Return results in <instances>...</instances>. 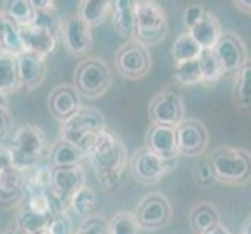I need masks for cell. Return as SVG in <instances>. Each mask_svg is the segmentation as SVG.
I'll return each instance as SVG.
<instances>
[{
    "label": "cell",
    "mask_w": 251,
    "mask_h": 234,
    "mask_svg": "<svg viewBox=\"0 0 251 234\" xmlns=\"http://www.w3.org/2000/svg\"><path fill=\"white\" fill-rule=\"evenodd\" d=\"M86 159L89 161L103 189L108 192L119 189L128 156L125 144L116 133L108 128L103 130L86 153Z\"/></svg>",
    "instance_id": "6da1fadb"
},
{
    "label": "cell",
    "mask_w": 251,
    "mask_h": 234,
    "mask_svg": "<svg viewBox=\"0 0 251 234\" xmlns=\"http://www.w3.org/2000/svg\"><path fill=\"white\" fill-rule=\"evenodd\" d=\"M214 181L242 186L251 181V153L239 147H219L209 158Z\"/></svg>",
    "instance_id": "7a4b0ae2"
},
{
    "label": "cell",
    "mask_w": 251,
    "mask_h": 234,
    "mask_svg": "<svg viewBox=\"0 0 251 234\" xmlns=\"http://www.w3.org/2000/svg\"><path fill=\"white\" fill-rule=\"evenodd\" d=\"M106 128L105 117L99 111L89 106H83L75 116L61 122L59 127V139L78 147L88 153L97 136Z\"/></svg>",
    "instance_id": "3957f363"
},
{
    "label": "cell",
    "mask_w": 251,
    "mask_h": 234,
    "mask_svg": "<svg viewBox=\"0 0 251 234\" xmlns=\"http://www.w3.org/2000/svg\"><path fill=\"white\" fill-rule=\"evenodd\" d=\"M8 149L13 155V164L21 170L38 166L49 155L46 133L33 124L22 125L17 130L11 142L8 144Z\"/></svg>",
    "instance_id": "277c9868"
},
{
    "label": "cell",
    "mask_w": 251,
    "mask_h": 234,
    "mask_svg": "<svg viewBox=\"0 0 251 234\" xmlns=\"http://www.w3.org/2000/svg\"><path fill=\"white\" fill-rule=\"evenodd\" d=\"M136 36L134 39L142 46H156L166 39L169 33L167 14L164 8L153 0L134 2Z\"/></svg>",
    "instance_id": "5b68a950"
},
{
    "label": "cell",
    "mask_w": 251,
    "mask_h": 234,
    "mask_svg": "<svg viewBox=\"0 0 251 234\" xmlns=\"http://www.w3.org/2000/svg\"><path fill=\"white\" fill-rule=\"evenodd\" d=\"M75 89L86 99H100L112 86V74L101 58H86L76 66L74 74Z\"/></svg>",
    "instance_id": "8992f818"
},
{
    "label": "cell",
    "mask_w": 251,
    "mask_h": 234,
    "mask_svg": "<svg viewBox=\"0 0 251 234\" xmlns=\"http://www.w3.org/2000/svg\"><path fill=\"white\" fill-rule=\"evenodd\" d=\"M149 117L151 120V125L176 128L186 119L183 95L173 88L159 91L150 102Z\"/></svg>",
    "instance_id": "52a82bcc"
},
{
    "label": "cell",
    "mask_w": 251,
    "mask_h": 234,
    "mask_svg": "<svg viewBox=\"0 0 251 234\" xmlns=\"http://www.w3.org/2000/svg\"><path fill=\"white\" fill-rule=\"evenodd\" d=\"M114 67L119 75L126 80H141L151 69V55L149 47L142 46L136 39L126 41L116 52Z\"/></svg>",
    "instance_id": "ba28073f"
},
{
    "label": "cell",
    "mask_w": 251,
    "mask_h": 234,
    "mask_svg": "<svg viewBox=\"0 0 251 234\" xmlns=\"http://www.w3.org/2000/svg\"><path fill=\"white\" fill-rule=\"evenodd\" d=\"M178 159H162L149 149L136 150L129 161L133 178L141 184H156L169 172L176 167Z\"/></svg>",
    "instance_id": "9c48e42d"
},
{
    "label": "cell",
    "mask_w": 251,
    "mask_h": 234,
    "mask_svg": "<svg viewBox=\"0 0 251 234\" xmlns=\"http://www.w3.org/2000/svg\"><path fill=\"white\" fill-rule=\"evenodd\" d=\"M136 219L141 230L158 231L167 227L172 220L173 208L169 198L161 192H151L144 197L136 208Z\"/></svg>",
    "instance_id": "30bf717a"
},
{
    "label": "cell",
    "mask_w": 251,
    "mask_h": 234,
    "mask_svg": "<svg viewBox=\"0 0 251 234\" xmlns=\"http://www.w3.org/2000/svg\"><path fill=\"white\" fill-rule=\"evenodd\" d=\"M175 134L179 156L195 158L203 155L209 145V131L198 119H184L175 128Z\"/></svg>",
    "instance_id": "8fae6325"
},
{
    "label": "cell",
    "mask_w": 251,
    "mask_h": 234,
    "mask_svg": "<svg viewBox=\"0 0 251 234\" xmlns=\"http://www.w3.org/2000/svg\"><path fill=\"white\" fill-rule=\"evenodd\" d=\"M59 39L63 46L72 56H84L92 50V28L86 25L76 13L69 14L61 21V30H59Z\"/></svg>",
    "instance_id": "7c38bea8"
},
{
    "label": "cell",
    "mask_w": 251,
    "mask_h": 234,
    "mask_svg": "<svg viewBox=\"0 0 251 234\" xmlns=\"http://www.w3.org/2000/svg\"><path fill=\"white\" fill-rule=\"evenodd\" d=\"M84 184V170L81 166L50 169L49 190L51 192V197L58 202L59 209L66 211L71 197Z\"/></svg>",
    "instance_id": "4fadbf2b"
},
{
    "label": "cell",
    "mask_w": 251,
    "mask_h": 234,
    "mask_svg": "<svg viewBox=\"0 0 251 234\" xmlns=\"http://www.w3.org/2000/svg\"><path fill=\"white\" fill-rule=\"evenodd\" d=\"M212 52L222 64L225 75L236 74L248 58L244 41L234 31H223L222 38L215 44Z\"/></svg>",
    "instance_id": "5bb4252c"
},
{
    "label": "cell",
    "mask_w": 251,
    "mask_h": 234,
    "mask_svg": "<svg viewBox=\"0 0 251 234\" xmlns=\"http://www.w3.org/2000/svg\"><path fill=\"white\" fill-rule=\"evenodd\" d=\"M83 108L81 95L75 89V86L61 84L50 92L49 95V109L50 114L59 122L71 119Z\"/></svg>",
    "instance_id": "9a60e30c"
},
{
    "label": "cell",
    "mask_w": 251,
    "mask_h": 234,
    "mask_svg": "<svg viewBox=\"0 0 251 234\" xmlns=\"http://www.w3.org/2000/svg\"><path fill=\"white\" fill-rule=\"evenodd\" d=\"M19 34L22 39L24 50L41 58H47L55 52L59 38L44 28L34 27V25H25L19 27Z\"/></svg>",
    "instance_id": "2e32d148"
},
{
    "label": "cell",
    "mask_w": 251,
    "mask_h": 234,
    "mask_svg": "<svg viewBox=\"0 0 251 234\" xmlns=\"http://www.w3.org/2000/svg\"><path fill=\"white\" fill-rule=\"evenodd\" d=\"M17 61V75H19L21 88L33 91L46 81L47 77V64L46 59L36 56L28 52H24L16 58Z\"/></svg>",
    "instance_id": "e0dca14e"
},
{
    "label": "cell",
    "mask_w": 251,
    "mask_h": 234,
    "mask_svg": "<svg viewBox=\"0 0 251 234\" xmlns=\"http://www.w3.org/2000/svg\"><path fill=\"white\" fill-rule=\"evenodd\" d=\"M145 149H149L151 153L158 155L162 159H178L179 155L176 149L175 128L150 125L145 136Z\"/></svg>",
    "instance_id": "ac0fdd59"
},
{
    "label": "cell",
    "mask_w": 251,
    "mask_h": 234,
    "mask_svg": "<svg viewBox=\"0 0 251 234\" xmlns=\"http://www.w3.org/2000/svg\"><path fill=\"white\" fill-rule=\"evenodd\" d=\"M25 195V173L16 166L0 172V205L13 206Z\"/></svg>",
    "instance_id": "d6986e66"
},
{
    "label": "cell",
    "mask_w": 251,
    "mask_h": 234,
    "mask_svg": "<svg viewBox=\"0 0 251 234\" xmlns=\"http://www.w3.org/2000/svg\"><path fill=\"white\" fill-rule=\"evenodd\" d=\"M111 19L112 27L128 41L136 36V19H134V2L133 0H114L111 2Z\"/></svg>",
    "instance_id": "ffe728a7"
},
{
    "label": "cell",
    "mask_w": 251,
    "mask_h": 234,
    "mask_svg": "<svg viewBox=\"0 0 251 234\" xmlns=\"http://www.w3.org/2000/svg\"><path fill=\"white\" fill-rule=\"evenodd\" d=\"M189 33L192 34V38L200 44L203 50H212L222 38L223 30L217 16L206 10L203 17L195 24L194 28L189 30Z\"/></svg>",
    "instance_id": "44dd1931"
},
{
    "label": "cell",
    "mask_w": 251,
    "mask_h": 234,
    "mask_svg": "<svg viewBox=\"0 0 251 234\" xmlns=\"http://www.w3.org/2000/svg\"><path fill=\"white\" fill-rule=\"evenodd\" d=\"M49 167H74L81 166V162L86 159V153L80 150L78 147L69 144L63 139H58L49 149Z\"/></svg>",
    "instance_id": "7402d4cb"
},
{
    "label": "cell",
    "mask_w": 251,
    "mask_h": 234,
    "mask_svg": "<svg viewBox=\"0 0 251 234\" xmlns=\"http://www.w3.org/2000/svg\"><path fill=\"white\" fill-rule=\"evenodd\" d=\"M232 102L239 111L251 114V58L248 56L234 77Z\"/></svg>",
    "instance_id": "603a6c76"
},
{
    "label": "cell",
    "mask_w": 251,
    "mask_h": 234,
    "mask_svg": "<svg viewBox=\"0 0 251 234\" xmlns=\"http://www.w3.org/2000/svg\"><path fill=\"white\" fill-rule=\"evenodd\" d=\"M189 223L197 234H203L215 225L222 223L220 212L212 203L201 202L197 203L189 212Z\"/></svg>",
    "instance_id": "cb8c5ba5"
},
{
    "label": "cell",
    "mask_w": 251,
    "mask_h": 234,
    "mask_svg": "<svg viewBox=\"0 0 251 234\" xmlns=\"http://www.w3.org/2000/svg\"><path fill=\"white\" fill-rule=\"evenodd\" d=\"M111 13V0H81L76 16L91 28L103 24Z\"/></svg>",
    "instance_id": "d4e9b609"
},
{
    "label": "cell",
    "mask_w": 251,
    "mask_h": 234,
    "mask_svg": "<svg viewBox=\"0 0 251 234\" xmlns=\"http://www.w3.org/2000/svg\"><path fill=\"white\" fill-rule=\"evenodd\" d=\"M50 215H39L30 211L27 206L22 205L14 214V227L21 230L24 234H38L46 231L50 222Z\"/></svg>",
    "instance_id": "484cf974"
},
{
    "label": "cell",
    "mask_w": 251,
    "mask_h": 234,
    "mask_svg": "<svg viewBox=\"0 0 251 234\" xmlns=\"http://www.w3.org/2000/svg\"><path fill=\"white\" fill-rule=\"evenodd\" d=\"M95 203H97V197H95L94 189L89 187L88 184H84L71 197L69 205L66 208V212L71 211L75 217L84 220L86 217H89L92 214Z\"/></svg>",
    "instance_id": "4316f807"
},
{
    "label": "cell",
    "mask_w": 251,
    "mask_h": 234,
    "mask_svg": "<svg viewBox=\"0 0 251 234\" xmlns=\"http://www.w3.org/2000/svg\"><path fill=\"white\" fill-rule=\"evenodd\" d=\"M201 53H203V49L192 38V34L189 31L181 33L172 46V56H173V63L175 64L194 61V59L200 58Z\"/></svg>",
    "instance_id": "83f0119b"
},
{
    "label": "cell",
    "mask_w": 251,
    "mask_h": 234,
    "mask_svg": "<svg viewBox=\"0 0 251 234\" xmlns=\"http://www.w3.org/2000/svg\"><path fill=\"white\" fill-rule=\"evenodd\" d=\"M21 88L19 75H17L16 56L0 52V94H13Z\"/></svg>",
    "instance_id": "f1b7e54d"
},
{
    "label": "cell",
    "mask_w": 251,
    "mask_h": 234,
    "mask_svg": "<svg viewBox=\"0 0 251 234\" xmlns=\"http://www.w3.org/2000/svg\"><path fill=\"white\" fill-rule=\"evenodd\" d=\"M198 63H200L201 84L207 86V88L215 86L225 75L222 64L219 63V59L214 55L212 50H203L201 56L198 58Z\"/></svg>",
    "instance_id": "f546056e"
},
{
    "label": "cell",
    "mask_w": 251,
    "mask_h": 234,
    "mask_svg": "<svg viewBox=\"0 0 251 234\" xmlns=\"http://www.w3.org/2000/svg\"><path fill=\"white\" fill-rule=\"evenodd\" d=\"M0 44H2V53H8L16 58L25 52L24 46H22L21 34H19V27L14 25L5 14L2 19V36H0Z\"/></svg>",
    "instance_id": "4dcf8cb0"
},
{
    "label": "cell",
    "mask_w": 251,
    "mask_h": 234,
    "mask_svg": "<svg viewBox=\"0 0 251 234\" xmlns=\"http://www.w3.org/2000/svg\"><path fill=\"white\" fill-rule=\"evenodd\" d=\"M3 14L17 27H25V25L33 24L34 8L31 5V0H11L5 3Z\"/></svg>",
    "instance_id": "1f68e13d"
},
{
    "label": "cell",
    "mask_w": 251,
    "mask_h": 234,
    "mask_svg": "<svg viewBox=\"0 0 251 234\" xmlns=\"http://www.w3.org/2000/svg\"><path fill=\"white\" fill-rule=\"evenodd\" d=\"M141 227L134 212L120 211L108 220V234H139Z\"/></svg>",
    "instance_id": "d6a6232c"
},
{
    "label": "cell",
    "mask_w": 251,
    "mask_h": 234,
    "mask_svg": "<svg viewBox=\"0 0 251 234\" xmlns=\"http://www.w3.org/2000/svg\"><path fill=\"white\" fill-rule=\"evenodd\" d=\"M24 205L27 206L30 211L39 215H50L53 212V203H51V198L46 190L25 189Z\"/></svg>",
    "instance_id": "836d02e7"
},
{
    "label": "cell",
    "mask_w": 251,
    "mask_h": 234,
    "mask_svg": "<svg viewBox=\"0 0 251 234\" xmlns=\"http://www.w3.org/2000/svg\"><path fill=\"white\" fill-rule=\"evenodd\" d=\"M173 78L175 81L183 86H194L201 83V74H200V63L198 59L186 63H178L173 69Z\"/></svg>",
    "instance_id": "e575fe53"
},
{
    "label": "cell",
    "mask_w": 251,
    "mask_h": 234,
    "mask_svg": "<svg viewBox=\"0 0 251 234\" xmlns=\"http://www.w3.org/2000/svg\"><path fill=\"white\" fill-rule=\"evenodd\" d=\"M25 173V189L34 190H49L50 186V167L49 166H34L28 170H24Z\"/></svg>",
    "instance_id": "d590c367"
},
{
    "label": "cell",
    "mask_w": 251,
    "mask_h": 234,
    "mask_svg": "<svg viewBox=\"0 0 251 234\" xmlns=\"http://www.w3.org/2000/svg\"><path fill=\"white\" fill-rule=\"evenodd\" d=\"M61 21L59 19L56 11H49V10H34V17L33 24L34 27L44 28L50 33L56 34L59 38V30H61Z\"/></svg>",
    "instance_id": "8d00e7d4"
},
{
    "label": "cell",
    "mask_w": 251,
    "mask_h": 234,
    "mask_svg": "<svg viewBox=\"0 0 251 234\" xmlns=\"http://www.w3.org/2000/svg\"><path fill=\"white\" fill-rule=\"evenodd\" d=\"M46 231L47 234H72L71 220H69L67 212L63 209H53Z\"/></svg>",
    "instance_id": "74e56055"
},
{
    "label": "cell",
    "mask_w": 251,
    "mask_h": 234,
    "mask_svg": "<svg viewBox=\"0 0 251 234\" xmlns=\"http://www.w3.org/2000/svg\"><path fill=\"white\" fill-rule=\"evenodd\" d=\"M72 234H108V222L99 215H89Z\"/></svg>",
    "instance_id": "f35d334b"
},
{
    "label": "cell",
    "mask_w": 251,
    "mask_h": 234,
    "mask_svg": "<svg viewBox=\"0 0 251 234\" xmlns=\"http://www.w3.org/2000/svg\"><path fill=\"white\" fill-rule=\"evenodd\" d=\"M204 11H206V8L201 3H190L186 6V10L183 13V22L186 25L187 31L195 27V24L201 19Z\"/></svg>",
    "instance_id": "ab89813d"
},
{
    "label": "cell",
    "mask_w": 251,
    "mask_h": 234,
    "mask_svg": "<svg viewBox=\"0 0 251 234\" xmlns=\"http://www.w3.org/2000/svg\"><path fill=\"white\" fill-rule=\"evenodd\" d=\"M195 177L203 184H207V183H211V181H214V175H212V169H211L209 159H203L200 164H197Z\"/></svg>",
    "instance_id": "60d3db41"
},
{
    "label": "cell",
    "mask_w": 251,
    "mask_h": 234,
    "mask_svg": "<svg viewBox=\"0 0 251 234\" xmlns=\"http://www.w3.org/2000/svg\"><path fill=\"white\" fill-rule=\"evenodd\" d=\"M13 125V117L8 108H0V141L8 134Z\"/></svg>",
    "instance_id": "b9f144b4"
},
{
    "label": "cell",
    "mask_w": 251,
    "mask_h": 234,
    "mask_svg": "<svg viewBox=\"0 0 251 234\" xmlns=\"http://www.w3.org/2000/svg\"><path fill=\"white\" fill-rule=\"evenodd\" d=\"M13 166H14L13 155H11L10 149H8V145H3L2 142H0V172L10 169Z\"/></svg>",
    "instance_id": "7bdbcfd3"
},
{
    "label": "cell",
    "mask_w": 251,
    "mask_h": 234,
    "mask_svg": "<svg viewBox=\"0 0 251 234\" xmlns=\"http://www.w3.org/2000/svg\"><path fill=\"white\" fill-rule=\"evenodd\" d=\"M31 5L34 10H49L56 11V3L53 0H31Z\"/></svg>",
    "instance_id": "ee69618b"
},
{
    "label": "cell",
    "mask_w": 251,
    "mask_h": 234,
    "mask_svg": "<svg viewBox=\"0 0 251 234\" xmlns=\"http://www.w3.org/2000/svg\"><path fill=\"white\" fill-rule=\"evenodd\" d=\"M232 5L236 6L237 11L251 16V0H234V2H232Z\"/></svg>",
    "instance_id": "f6af8a7d"
},
{
    "label": "cell",
    "mask_w": 251,
    "mask_h": 234,
    "mask_svg": "<svg viewBox=\"0 0 251 234\" xmlns=\"http://www.w3.org/2000/svg\"><path fill=\"white\" fill-rule=\"evenodd\" d=\"M203 234H231V233L228 231V228L225 227V225L219 223V225H215L214 228L207 230V231H206V233H203Z\"/></svg>",
    "instance_id": "bcb514c9"
},
{
    "label": "cell",
    "mask_w": 251,
    "mask_h": 234,
    "mask_svg": "<svg viewBox=\"0 0 251 234\" xmlns=\"http://www.w3.org/2000/svg\"><path fill=\"white\" fill-rule=\"evenodd\" d=\"M240 234H251V219L248 217L244 223V227H242V233Z\"/></svg>",
    "instance_id": "7dc6e473"
},
{
    "label": "cell",
    "mask_w": 251,
    "mask_h": 234,
    "mask_svg": "<svg viewBox=\"0 0 251 234\" xmlns=\"http://www.w3.org/2000/svg\"><path fill=\"white\" fill-rule=\"evenodd\" d=\"M0 108H8V103H6V97L3 94H0Z\"/></svg>",
    "instance_id": "c3c4849f"
},
{
    "label": "cell",
    "mask_w": 251,
    "mask_h": 234,
    "mask_svg": "<svg viewBox=\"0 0 251 234\" xmlns=\"http://www.w3.org/2000/svg\"><path fill=\"white\" fill-rule=\"evenodd\" d=\"M5 234H24V233H22L21 230H17L16 227H11V228L8 230V231H6Z\"/></svg>",
    "instance_id": "681fc988"
},
{
    "label": "cell",
    "mask_w": 251,
    "mask_h": 234,
    "mask_svg": "<svg viewBox=\"0 0 251 234\" xmlns=\"http://www.w3.org/2000/svg\"><path fill=\"white\" fill-rule=\"evenodd\" d=\"M2 19H3V13H0V36H2ZM0 52H2V44H0Z\"/></svg>",
    "instance_id": "f907efd6"
},
{
    "label": "cell",
    "mask_w": 251,
    "mask_h": 234,
    "mask_svg": "<svg viewBox=\"0 0 251 234\" xmlns=\"http://www.w3.org/2000/svg\"><path fill=\"white\" fill-rule=\"evenodd\" d=\"M38 234H47V231H41V233H38Z\"/></svg>",
    "instance_id": "816d5d0a"
},
{
    "label": "cell",
    "mask_w": 251,
    "mask_h": 234,
    "mask_svg": "<svg viewBox=\"0 0 251 234\" xmlns=\"http://www.w3.org/2000/svg\"><path fill=\"white\" fill-rule=\"evenodd\" d=\"M250 219H251V215H250Z\"/></svg>",
    "instance_id": "f5cc1de1"
}]
</instances>
